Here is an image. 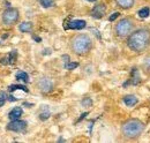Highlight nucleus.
<instances>
[{
    "label": "nucleus",
    "instance_id": "19",
    "mask_svg": "<svg viewBox=\"0 0 150 143\" xmlns=\"http://www.w3.org/2000/svg\"><path fill=\"white\" fill-rule=\"evenodd\" d=\"M79 66V64L77 62H67L66 65H65V68L66 69H68V71H72V69H74Z\"/></svg>",
    "mask_w": 150,
    "mask_h": 143
},
{
    "label": "nucleus",
    "instance_id": "18",
    "mask_svg": "<svg viewBox=\"0 0 150 143\" xmlns=\"http://www.w3.org/2000/svg\"><path fill=\"white\" fill-rule=\"evenodd\" d=\"M39 2L45 8H49V7L53 6V0H39Z\"/></svg>",
    "mask_w": 150,
    "mask_h": 143
},
{
    "label": "nucleus",
    "instance_id": "15",
    "mask_svg": "<svg viewBox=\"0 0 150 143\" xmlns=\"http://www.w3.org/2000/svg\"><path fill=\"white\" fill-rule=\"evenodd\" d=\"M8 90L12 92V91H15V90H23L24 92H28L29 90L27 87H24V86H21V84H13V86H9V88Z\"/></svg>",
    "mask_w": 150,
    "mask_h": 143
},
{
    "label": "nucleus",
    "instance_id": "9",
    "mask_svg": "<svg viewBox=\"0 0 150 143\" xmlns=\"http://www.w3.org/2000/svg\"><path fill=\"white\" fill-rule=\"evenodd\" d=\"M86 21L83 20H74V21H71L68 23V29H74V30H80V29H83L86 28Z\"/></svg>",
    "mask_w": 150,
    "mask_h": 143
},
{
    "label": "nucleus",
    "instance_id": "4",
    "mask_svg": "<svg viewBox=\"0 0 150 143\" xmlns=\"http://www.w3.org/2000/svg\"><path fill=\"white\" fill-rule=\"evenodd\" d=\"M133 30V22L129 18H122L115 25V33L120 37L128 36Z\"/></svg>",
    "mask_w": 150,
    "mask_h": 143
},
{
    "label": "nucleus",
    "instance_id": "20",
    "mask_svg": "<svg viewBox=\"0 0 150 143\" xmlns=\"http://www.w3.org/2000/svg\"><path fill=\"white\" fill-rule=\"evenodd\" d=\"M49 117H50V112H49V111L42 112V113L39 114V119H40V120H46Z\"/></svg>",
    "mask_w": 150,
    "mask_h": 143
},
{
    "label": "nucleus",
    "instance_id": "8",
    "mask_svg": "<svg viewBox=\"0 0 150 143\" xmlns=\"http://www.w3.org/2000/svg\"><path fill=\"white\" fill-rule=\"evenodd\" d=\"M105 11H106V7H105L104 4L96 5L94 8H93V11H91V15H93V18H100L104 16Z\"/></svg>",
    "mask_w": 150,
    "mask_h": 143
},
{
    "label": "nucleus",
    "instance_id": "22",
    "mask_svg": "<svg viewBox=\"0 0 150 143\" xmlns=\"http://www.w3.org/2000/svg\"><path fill=\"white\" fill-rule=\"evenodd\" d=\"M91 104H93V102H91L90 98H84V99L82 101V105H83V106H90Z\"/></svg>",
    "mask_w": 150,
    "mask_h": 143
},
{
    "label": "nucleus",
    "instance_id": "27",
    "mask_svg": "<svg viewBox=\"0 0 150 143\" xmlns=\"http://www.w3.org/2000/svg\"><path fill=\"white\" fill-rule=\"evenodd\" d=\"M87 1H90V2H94V1H96V0H87Z\"/></svg>",
    "mask_w": 150,
    "mask_h": 143
},
{
    "label": "nucleus",
    "instance_id": "1",
    "mask_svg": "<svg viewBox=\"0 0 150 143\" xmlns=\"http://www.w3.org/2000/svg\"><path fill=\"white\" fill-rule=\"evenodd\" d=\"M150 44V31L147 29H137L129 35L127 45L134 52L144 51Z\"/></svg>",
    "mask_w": 150,
    "mask_h": 143
},
{
    "label": "nucleus",
    "instance_id": "24",
    "mask_svg": "<svg viewBox=\"0 0 150 143\" xmlns=\"http://www.w3.org/2000/svg\"><path fill=\"white\" fill-rule=\"evenodd\" d=\"M0 62H1L2 65H7V64H9V62H8V58H2V59L0 60Z\"/></svg>",
    "mask_w": 150,
    "mask_h": 143
},
{
    "label": "nucleus",
    "instance_id": "21",
    "mask_svg": "<svg viewBox=\"0 0 150 143\" xmlns=\"http://www.w3.org/2000/svg\"><path fill=\"white\" fill-rule=\"evenodd\" d=\"M6 102V93L5 92H0V107L2 106Z\"/></svg>",
    "mask_w": 150,
    "mask_h": 143
},
{
    "label": "nucleus",
    "instance_id": "26",
    "mask_svg": "<svg viewBox=\"0 0 150 143\" xmlns=\"http://www.w3.org/2000/svg\"><path fill=\"white\" fill-rule=\"evenodd\" d=\"M34 38H35L37 42H40V38H38V37H36V36H34Z\"/></svg>",
    "mask_w": 150,
    "mask_h": 143
},
{
    "label": "nucleus",
    "instance_id": "16",
    "mask_svg": "<svg viewBox=\"0 0 150 143\" xmlns=\"http://www.w3.org/2000/svg\"><path fill=\"white\" fill-rule=\"evenodd\" d=\"M16 57H18V51H16V50L12 51V52L9 53V55H8V62H9L11 65L15 64V61H16Z\"/></svg>",
    "mask_w": 150,
    "mask_h": 143
},
{
    "label": "nucleus",
    "instance_id": "12",
    "mask_svg": "<svg viewBox=\"0 0 150 143\" xmlns=\"http://www.w3.org/2000/svg\"><path fill=\"white\" fill-rule=\"evenodd\" d=\"M20 31L22 33H31L33 30V23L31 22H22L19 27Z\"/></svg>",
    "mask_w": 150,
    "mask_h": 143
},
{
    "label": "nucleus",
    "instance_id": "7",
    "mask_svg": "<svg viewBox=\"0 0 150 143\" xmlns=\"http://www.w3.org/2000/svg\"><path fill=\"white\" fill-rule=\"evenodd\" d=\"M27 128V122L25 121H22V120H12L8 125H7V129L8 130H12V132H23Z\"/></svg>",
    "mask_w": 150,
    "mask_h": 143
},
{
    "label": "nucleus",
    "instance_id": "13",
    "mask_svg": "<svg viewBox=\"0 0 150 143\" xmlns=\"http://www.w3.org/2000/svg\"><path fill=\"white\" fill-rule=\"evenodd\" d=\"M121 8H131L134 5V0H115Z\"/></svg>",
    "mask_w": 150,
    "mask_h": 143
},
{
    "label": "nucleus",
    "instance_id": "23",
    "mask_svg": "<svg viewBox=\"0 0 150 143\" xmlns=\"http://www.w3.org/2000/svg\"><path fill=\"white\" fill-rule=\"evenodd\" d=\"M118 16H119V13H118V12H117V13H113L112 15L109 18V20H110V21H114V20L118 18Z\"/></svg>",
    "mask_w": 150,
    "mask_h": 143
},
{
    "label": "nucleus",
    "instance_id": "5",
    "mask_svg": "<svg viewBox=\"0 0 150 143\" xmlns=\"http://www.w3.org/2000/svg\"><path fill=\"white\" fill-rule=\"evenodd\" d=\"M19 11L15 8H8L2 13V22L6 25H13L19 20Z\"/></svg>",
    "mask_w": 150,
    "mask_h": 143
},
{
    "label": "nucleus",
    "instance_id": "11",
    "mask_svg": "<svg viewBox=\"0 0 150 143\" xmlns=\"http://www.w3.org/2000/svg\"><path fill=\"white\" fill-rule=\"evenodd\" d=\"M124 103L127 106H134L137 103V97L134 96V95H126L124 97Z\"/></svg>",
    "mask_w": 150,
    "mask_h": 143
},
{
    "label": "nucleus",
    "instance_id": "2",
    "mask_svg": "<svg viewBox=\"0 0 150 143\" xmlns=\"http://www.w3.org/2000/svg\"><path fill=\"white\" fill-rule=\"evenodd\" d=\"M91 45H93V43H91L90 37L86 34H79V35L74 36V38L71 42L73 52L80 54V55L88 53L91 49Z\"/></svg>",
    "mask_w": 150,
    "mask_h": 143
},
{
    "label": "nucleus",
    "instance_id": "25",
    "mask_svg": "<svg viewBox=\"0 0 150 143\" xmlns=\"http://www.w3.org/2000/svg\"><path fill=\"white\" fill-rule=\"evenodd\" d=\"M8 99H9L11 102H15V101H16V98H15V97H13V96H9V98H8Z\"/></svg>",
    "mask_w": 150,
    "mask_h": 143
},
{
    "label": "nucleus",
    "instance_id": "6",
    "mask_svg": "<svg viewBox=\"0 0 150 143\" xmlns=\"http://www.w3.org/2000/svg\"><path fill=\"white\" fill-rule=\"evenodd\" d=\"M37 86L42 92H50L53 89V81L49 77H42L39 79Z\"/></svg>",
    "mask_w": 150,
    "mask_h": 143
},
{
    "label": "nucleus",
    "instance_id": "17",
    "mask_svg": "<svg viewBox=\"0 0 150 143\" xmlns=\"http://www.w3.org/2000/svg\"><path fill=\"white\" fill-rule=\"evenodd\" d=\"M150 14V9L148 8V7H146V8H142V9H140L139 11V16L142 18H148Z\"/></svg>",
    "mask_w": 150,
    "mask_h": 143
},
{
    "label": "nucleus",
    "instance_id": "14",
    "mask_svg": "<svg viewBox=\"0 0 150 143\" xmlns=\"http://www.w3.org/2000/svg\"><path fill=\"white\" fill-rule=\"evenodd\" d=\"M16 80L23 81V82H28V81H29V75H28L25 72L20 71L16 73Z\"/></svg>",
    "mask_w": 150,
    "mask_h": 143
},
{
    "label": "nucleus",
    "instance_id": "10",
    "mask_svg": "<svg viewBox=\"0 0 150 143\" xmlns=\"http://www.w3.org/2000/svg\"><path fill=\"white\" fill-rule=\"evenodd\" d=\"M22 113H23V111H22L21 107H14V108L9 112L8 117H9L11 120H16V119H19L20 117L22 115Z\"/></svg>",
    "mask_w": 150,
    "mask_h": 143
},
{
    "label": "nucleus",
    "instance_id": "3",
    "mask_svg": "<svg viewBox=\"0 0 150 143\" xmlns=\"http://www.w3.org/2000/svg\"><path fill=\"white\" fill-rule=\"evenodd\" d=\"M143 130H144L143 122H141L137 119H131V120L126 121L121 127V132H122L124 136L127 137V139L139 137L143 133Z\"/></svg>",
    "mask_w": 150,
    "mask_h": 143
}]
</instances>
